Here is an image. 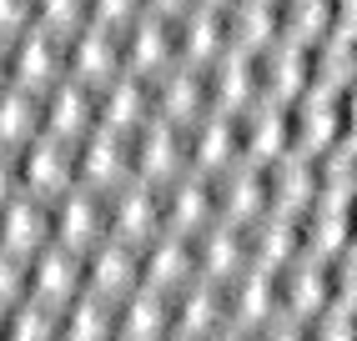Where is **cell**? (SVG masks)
I'll return each instance as SVG.
<instances>
[{
	"instance_id": "cell-5",
	"label": "cell",
	"mask_w": 357,
	"mask_h": 341,
	"mask_svg": "<svg viewBox=\"0 0 357 341\" xmlns=\"http://www.w3.org/2000/svg\"><path fill=\"white\" fill-rule=\"evenodd\" d=\"M211 221H217V191H211V176L181 170L176 181L161 186V231L197 236V231L211 226Z\"/></svg>"
},
{
	"instance_id": "cell-13",
	"label": "cell",
	"mask_w": 357,
	"mask_h": 341,
	"mask_svg": "<svg viewBox=\"0 0 357 341\" xmlns=\"http://www.w3.org/2000/svg\"><path fill=\"white\" fill-rule=\"evenodd\" d=\"M61 341H116V301L81 291L70 306H61Z\"/></svg>"
},
{
	"instance_id": "cell-4",
	"label": "cell",
	"mask_w": 357,
	"mask_h": 341,
	"mask_svg": "<svg viewBox=\"0 0 357 341\" xmlns=\"http://www.w3.org/2000/svg\"><path fill=\"white\" fill-rule=\"evenodd\" d=\"M51 241L66 251L86 256L96 241H106V196L86 186H70L51 201Z\"/></svg>"
},
{
	"instance_id": "cell-1",
	"label": "cell",
	"mask_w": 357,
	"mask_h": 341,
	"mask_svg": "<svg viewBox=\"0 0 357 341\" xmlns=\"http://www.w3.org/2000/svg\"><path fill=\"white\" fill-rule=\"evenodd\" d=\"M121 181H131V136L91 126L76 141V186L96 191V196H111Z\"/></svg>"
},
{
	"instance_id": "cell-7",
	"label": "cell",
	"mask_w": 357,
	"mask_h": 341,
	"mask_svg": "<svg viewBox=\"0 0 357 341\" xmlns=\"http://www.w3.org/2000/svg\"><path fill=\"white\" fill-rule=\"evenodd\" d=\"M26 291L36 301H45V306H70L86 291V276H81V256L76 251H66V246H40L31 261H26Z\"/></svg>"
},
{
	"instance_id": "cell-18",
	"label": "cell",
	"mask_w": 357,
	"mask_h": 341,
	"mask_svg": "<svg viewBox=\"0 0 357 341\" xmlns=\"http://www.w3.org/2000/svg\"><path fill=\"white\" fill-rule=\"evenodd\" d=\"M206 341H252V331H242V326H222L217 336H206Z\"/></svg>"
},
{
	"instance_id": "cell-16",
	"label": "cell",
	"mask_w": 357,
	"mask_h": 341,
	"mask_svg": "<svg viewBox=\"0 0 357 341\" xmlns=\"http://www.w3.org/2000/svg\"><path fill=\"white\" fill-rule=\"evenodd\" d=\"M31 291H26V261L10 256V251H0V316H6L15 301H26Z\"/></svg>"
},
{
	"instance_id": "cell-9",
	"label": "cell",
	"mask_w": 357,
	"mask_h": 341,
	"mask_svg": "<svg viewBox=\"0 0 357 341\" xmlns=\"http://www.w3.org/2000/svg\"><path fill=\"white\" fill-rule=\"evenodd\" d=\"M81 276H86V291H96L106 301H121L141 286V256H136V246L106 236L81 256Z\"/></svg>"
},
{
	"instance_id": "cell-10",
	"label": "cell",
	"mask_w": 357,
	"mask_h": 341,
	"mask_svg": "<svg viewBox=\"0 0 357 341\" xmlns=\"http://www.w3.org/2000/svg\"><path fill=\"white\" fill-rule=\"evenodd\" d=\"M222 326H227V286H211V281L192 276L172 296V331L192 336V341H206Z\"/></svg>"
},
{
	"instance_id": "cell-6",
	"label": "cell",
	"mask_w": 357,
	"mask_h": 341,
	"mask_svg": "<svg viewBox=\"0 0 357 341\" xmlns=\"http://www.w3.org/2000/svg\"><path fill=\"white\" fill-rule=\"evenodd\" d=\"M192 271L211 286H227L231 276L247 271V231L231 226V221H211L192 236Z\"/></svg>"
},
{
	"instance_id": "cell-8",
	"label": "cell",
	"mask_w": 357,
	"mask_h": 341,
	"mask_svg": "<svg viewBox=\"0 0 357 341\" xmlns=\"http://www.w3.org/2000/svg\"><path fill=\"white\" fill-rule=\"evenodd\" d=\"M40 246H51V201L15 191V196L0 201V251L31 261Z\"/></svg>"
},
{
	"instance_id": "cell-14",
	"label": "cell",
	"mask_w": 357,
	"mask_h": 341,
	"mask_svg": "<svg viewBox=\"0 0 357 341\" xmlns=\"http://www.w3.org/2000/svg\"><path fill=\"white\" fill-rule=\"evenodd\" d=\"M40 136V95L36 90H20V86H6L0 90V145H31Z\"/></svg>"
},
{
	"instance_id": "cell-12",
	"label": "cell",
	"mask_w": 357,
	"mask_h": 341,
	"mask_svg": "<svg viewBox=\"0 0 357 341\" xmlns=\"http://www.w3.org/2000/svg\"><path fill=\"white\" fill-rule=\"evenodd\" d=\"M172 336V296L136 286L116 301V341H166Z\"/></svg>"
},
{
	"instance_id": "cell-15",
	"label": "cell",
	"mask_w": 357,
	"mask_h": 341,
	"mask_svg": "<svg viewBox=\"0 0 357 341\" xmlns=\"http://www.w3.org/2000/svg\"><path fill=\"white\" fill-rule=\"evenodd\" d=\"M6 341H61V311L36 296L15 301L6 311Z\"/></svg>"
},
{
	"instance_id": "cell-19",
	"label": "cell",
	"mask_w": 357,
	"mask_h": 341,
	"mask_svg": "<svg viewBox=\"0 0 357 341\" xmlns=\"http://www.w3.org/2000/svg\"><path fill=\"white\" fill-rule=\"evenodd\" d=\"M166 341H192V336H176V331H172V336H166Z\"/></svg>"
},
{
	"instance_id": "cell-17",
	"label": "cell",
	"mask_w": 357,
	"mask_h": 341,
	"mask_svg": "<svg viewBox=\"0 0 357 341\" xmlns=\"http://www.w3.org/2000/svg\"><path fill=\"white\" fill-rule=\"evenodd\" d=\"M15 191H20V151L0 145V201L15 196Z\"/></svg>"
},
{
	"instance_id": "cell-3",
	"label": "cell",
	"mask_w": 357,
	"mask_h": 341,
	"mask_svg": "<svg viewBox=\"0 0 357 341\" xmlns=\"http://www.w3.org/2000/svg\"><path fill=\"white\" fill-rule=\"evenodd\" d=\"M161 231V191L146 181H121L106 196V236L111 241H126V246H146V241Z\"/></svg>"
},
{
	"instance_id": "cell-2",
	"label": "cell",
	"mask_w": 357,
	"mask_h": 341,
	"mask_svg": "<svg viewBox=\"0 0 357 341\" xmlns=\"http://www.w3.org/2000/svg\"><path fill=\"white\" fill-rule=\"evenodd\" d=\"M70 186H76V141L40 131L31 145H20V191H31L40 201H56Z\"/></svg>"
},
{
	"instance_id": "cell-11",
	"label": "cell",
	"mask_w": 357,
	"mask_h": 341,
	"mask_svg": "<svg viewBox=\"0 0 357 341\" xmlns=\"http://www.w3.org/2000/svg\"><path fill=\"white\" fill-rule=\"evenodd\" d=\"M136 256H141V286L161 291V296H176V291L197 276V271H192V236L156 231Z\"/></svg>"
},
{
	"instance_id": "cell-20",
	"label": "cell",
	"mask_w": 357,
	"mask_h": 341,
	"mask_svg": "<svg viewBox=\"0 0 357 341\" xmlns=\"http://www.w3.org/2000/svg\"><path fill=\"white\" fill-rule=\"evenodd\" d=\"M0 341H6V316H0Z\"/></svg>"
}]
</instances>
